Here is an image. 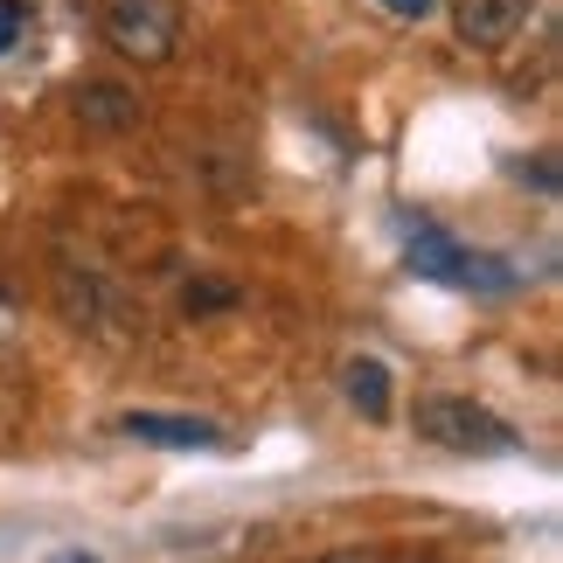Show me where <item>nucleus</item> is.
<instances>
[{"mask_svg":"<svg viewBox=\"0 0 563 563\" xmlns=\"http://www.w3.org/2000/svg\"><path fill=\"white\" fill-rule=\"evenodd\" d=\"M410 424H418V439L445 445V452H466V460H501V452H522V431H515L508 418H494L487 404H473V397H418Z\"/></svg>","mask_w":563,"mask_h":563,"instance_id":"f257e3e1","label":"nucleus"},{"mask_svg":"<svg viewBox=\"0 0 563 563\" xmlns=\"http://www.w3.org/2000/svg\"><path fill=\"white\" fill-rule=\"evenodd\" d=\"M98 29L125 63L154 70V63H167L181 49V0H104Z\"/></svg>","mask_w":563,"mask_h":563,"instance_id":"f03ea898","label":"nucleus"},{"mask_svg":"<svg viewBox=\"0 0 563 563\" xmlns=\"http://www.w3.org/2000/svg\"><path fill=\"white\" fill-rule=\"evenodd\" d=\"M404 257H410V272H418V278H439V286H460V292H508L515 286L508 265H494V257L452 244L439 223H418V230H410Z\"/></svg>","mask_w":563,"mask_h":563,"instance_id":"7ed1b4c3","label":"nucleus"},{"mask_svg":"<svg viewBox=\"0 0 563 563\" xmlns=\"http://www.w3.org/2000/svg\"><path fill=\"white\" fill-rule=\"evenodd\" d=\"M529 14L536 0H452V29H460L466 49H508L529 29Z\"/></svg>","mask_w":563,"mask_h":563,"instance_id":"20e7f679","label":"nucleus"},{"mask_svg":"<svg viewBox=\"0 0 563 563\" xmlns=\"http://www.w3.org/2000/svg\"><path fill=\"white\" fill-rule=\"evenodd\" d=\"M119 431H125V439H140V445H167V452H209V445H223V431H216L209 418H175V410H125Z\"/></svg>","mask_w":563,"mask_h":563,"instance_id":"39448f33","label":"nucleus"},{"mask_svg":"<svg viewBox=\"0 0 563 563\" xmlns=\"http://www.w3.org/2000/svg\"><path fill=\"white\" fill-rule=\"evenodd\" d=\"M341 389H349V404L369 424H389V369L376 355H349V362H341Z\"/></svg>","mask_w":563,"mask_h":563,"instance_id":"423d86ee","label":"nucleus"},{"mask_svg":"<svg viewBox=\"0 0 563 563\" xmlns=\"http://www.w3.org/2000/svg\"><path fill=\"white\" fill-rule=\"evenodd\" d=\"M77 119L98 125V133H119V125L140 119V98L119 91V84H84V91H77Z\"/></svg>","mask_w":563,"mask_h":563,"instance_id":"0eeeda50","label":"nucleus"},{"mask_svg":"<svg viewBox=\"0 0 563 563\" xmlns=\"http://www.w3.org/2000/svg\"><path fill=\"white\" fill-rule=\"evenodd\" d=\"M21 35H29V8H21V0H0V56H8Z\"/></svg>","mask_w":563,"mask_h":563,"instance_id":"6e6552de","label":"nucleus"},{"mask_svg":"<svg viewBox=\"0 0 563 563\" xmlns=\"http://www.w3.org/2000/svg\"><path fill=\"white\" fill-rule=\"evenodd\" d=\"M376 8L397 21H424V14H439V0H376Z\"/></svg>","mask_w":563,"mask_h":563,"instance_id":"1a4fd4ad","label":"nucleus"},{"mask_svg":"<svg viewBox=\"0 0 563 563\" xmlns=\"http://www.w3.org/2000/svg\"><path fill=\"white\" fill-rule=\"evenodd\" d=\"M230 286H188V313H202V307H230Z\"/></svg>","mask_w":563,"mask_h":563,"instance_id":"9d476101","label":"nucleus"},{"mask_svg":"<svg viewBox=\"0 0 563 563\" xmlns=\"http://www.w3.org/2000/svg\"><path fill=\"white\" fill-rule=\"evenodd\" d=\"M320 563H376V556H362V550H334V556H320Z\"/></svg>","mask_w":563,"mask_h":563,"instance_id":"9b49d317","label":"nucleus"},{"mask_svg":"<svg viewBox=\"0 0 563 563\" xmlns=\"http://www.w3.org/2000/svg\"><path fill=\"white\" fill-rule=\"evenodd\" d=\"M49 563H98V556H84V550H63V556H49Z\"/></svg>","mask_w":563,"mask_h":563,"instance_id":"f8f14e48","label":"nucleus"}]
</instances>
